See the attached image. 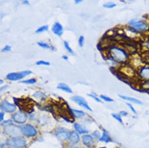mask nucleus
<instances>
[{
	"label": "nucleus",
	"mask_w": 149,
	"mask_h": 148,
	"mask_svg": "<svg viewBox=\"0 0 149 148\" xmlns=\"http://www.w3.org/2000/svg\"><path fill=\"white\" fill-rule=\"evenodd\" d=\"M111 59L116 62L125 64L130 59V55L127 50L120 46H112L109 50Z\"/></svg>",
	"instance_id": "1"
},
{
	"label": "nucleus",
	"mask_w": 149,
	"mask_h": 148,
	"mask_svg": "<svg viewBox=\"0 0 149 148\" xmlns=\"http://www.w3.org/2000/svg\"><path fill=\"white\" fill-rule=\"evenodd\" d=\"M128 25L136 33H144L149 31V22L146 19L134 18L128 22Z\"/></svg>",
	"instance_id": "2"
},
{
	"label": "nucleus",
	"mask_w": 149,
	"mask_h": 148,
	"mask_svg": "<svg viewBox=\"0 0 149 148\" xmlns=\"http://www.w3.org/2000/svg\"><path fill=\"white\" fill-rule=\"evenodd\" d=\"M136 77L141 82L149 81V64L139 67L136 71Z\"/></svg>",
	"instance_id": "3"
},
{
	"label": "nucleus",
	"mask_w": 149,
	"mask_h": 148,
	"mask_svg": "<svg viewBox=\"0 0 149 148\" xmlns=\"http://www.w3.org/2000/svg\"><path fill=\"white\" fill-rule=\"evenodd\" d=\"M32 72L27 70L19 72H11L6 76V79L10 81H17L21 80L31 74Z\"/></svg>",
	"instance_id": "4"
},
{
	"label": "nucleus",
	"mask_w": 149,
	"mask_h": 148,
	"mask_svg": "<svg viewBox=\"0 0 149 148\" xmlns=\"http://www.w3.org/2000/svg\"><path fill=\"white\" fill-rule=\"evenodd\" d=\"M4 132L7 135L11 136H17L22 133L20 127L13 124H8L6 125L4 128Z\"/></svg>",
	"instance_id": "5"
},
{
	"label": "nucleus",
	"mask_w": 149,
	"mask_h": 148,
	"mask_svg": "<svg viewBox=\"0 0 149 148\" xmlns=\"http://www.w3.org/2000/svg\"><path fill=\"white\" fill-rule=\"evenodd\" d=\"M22 133L28 137H33L37 134V131L35 128L30 124H26L20 127Z\"/></svg>",
	"instance_id": "6"
},
{
	"label": "nucleus",
	"mask_w": 149,
	"mask_h": 148,
	"mask_svg": "<svg viewBox=\"0 0 149 148\" xmlns=\"http://www.w3.org/2000/svg\"><path fill=\"white\" fill-rule=\"evenodd\" d=\"M11 144L16 148H22L26 146V141L24 138L21 136H15L10 140Z\"/></svg>",
	"instance_id": "7"
},
{
	"label": "nucleus",
	"mask_w": 149,
	"mask_h": 148,
	"mask_svg": "<svg viewBox=\"0 0 149 148\" xmlns=\"http://www.w3.org/2000/svg\"><path fill=\"white\" fill-rule=\"evenodd\" d=\"M71 100L75 102L76 103H77L78 105H79L80 106H81L90 111H93V110L91 109V107L89 106V105L88 104L86 100L83 98L78 96H76L72 97Z\"/></svg>",
	"instance_id": "8"
},
{
	"label": "nucleus",
	"mask_w": 149,
	"mask_h": 148,
	"mask_svg": "<svg viewBox=\"0 0 149 148\" xmlns=\"http://www.w3.org/2000/svg\"><path fill=\"white\" fill-rule=\"evenodd\" d=\"M70 134V133L68 132V131L63 128H58L56 131V135L59 139L61 140H64L69 139Z\"/></svg>",
	"instance_id": "9"
},
{
	"label": "nucleus",
	"mask_w": 149,
	"mask_h": 148,
	"mask_svg": "<svg viewBox=\"0 0 149 148\" xmlns=\"http://www.w3.org/2000/svg\"><path fill=\"white\" fill-rule=\"evenodd\" d=\"M1 109L3 111L7 113H13L16 110L17 107L14 104L4 100L1 104Z\"/></svg>",
	"instance_id": "10"
},
{
	"label": "nucleus",
	"mask_w": 149,
	"mask_h": 148,
	"mask_svg": "<svg viewBox=\"0 0 149 148\" xmlns=\"http://www.w3.org/2000/svg\"><path fill=\"white\" fill-rule=\"evenodd\" d=\"M13 120L18 124H24L27 120V116L22 112H18L14 114Z\"/></svg>",
	"instance_id": "11"
},
{
	"label": "nucleus",
	"mask_w": 149,
	"mask_h": 148,
	"mask_svg": "<svg viewBox=\"0 0 149 148\" xmlns=\"http://www.w3.org/2000/svg\"><path fill=\"white\" fill-rule=\"evenodd\" d=\"M52 32L56 36L61 37L63 34V27L59 22H55L52 28Z\"/></svg>",
	"instance_id": "12"
},
{
	"label": "nucleus",
	"mask_w": 149,
	"mask_h": 148,
	"mask_svg": "<svg viewBox=\"0 0 149 148\" xmlns=\"http://www.w3.org/2000/svg\"><path fill=\"white\" fill-rule=\"evenodd\" d=\"M119 96L120 98H121L123 100L129 101L131 103H134V104H136L142 105L143 104V103L141 100H139L136 98H134L129 97V96H124V95H119Z\"/></svg>",
	"instance_id": "13"
},
{
	"label": "nucleus",
	"mask_w": 149,
	"mask_h": 148,
	"mask_svg": "<svg viewBox=\"0 0 149 148\" xmlns=\"http://www.w3.org/2000/svg\"><path fill=\"white\" fill-rule=\"evenodd\" d=\"M82 141L86 146H90L94 143V139L90 135H85L82 137Z\"/></svg>",
	"instance_id": "14"
},
{
	"label": "nucleus",
	"mask_w": 149,
	"mask_h": 148,
	"mask_svg": "<svg viewBox=\"0 0 149 148\" xmlns=\"http://www.w3.org/2000/svg\"><path fill=\"white\" fill-rule=\"evenodd\" d=\"M69 139H70V142L72 143L75 144V143H77V142H79L80 136L76 132L72 131V132H70V136H69Z\"/></svg>",
	"instance_id": "15"
},
{
	"label": "nucleus",
	"mask_w": 149,
	"mask_h": 148,
	"mask_svg": "<svg viewBox=\"0 0 149 148\" xmlns=\"http://www.w3.org/2000/svg\"><path fill=\"white\" fill-rule=\"evenodd\" d=\"M57 88L58 89L61 90V91H64V92H65L67 93H72V91L71 89L67 85H66L65 84H64V83H60L57 85Z\"/></svg>",
	"instance_id": "16"
},
{
	"label": "nucleus",
	"mask_w": 149,
	"mask_h": 148,
	"mask_svg": "<svg viewBox=\"0 0 149 148\" xmlns=\"http://www.w3.org/2000/svg\"><path fill=\"white\" fill-rule=\"evenodd\" d=\"M100 140L104 142H109L112 141V139L108 133L106 131H104L102 136L100 138Z\"/></svg>",
	"instance_id": "17"
},
{
	"label": "nucleus",
	"mask_w": 149,
	"mask_h": 148,
	"mask_svg": "<svg viewBox=\"0 0 149 148\" xmlns=\"http://www.w3.org/2000/svg\"><path fill=\"white\" fill-rule=\"evenodd\" d=\"M141 47L144 51L149 53V37L147 38L142 41Z\"/></svg>",
	"instance_id": "18"
},
{
	"label": "nucleus",
	"mask_w": 149,
	"mask_h": 148,
	"mask_svg": "<svg viewBox=\"0 0 149 148\" xmlns=\"http://www.w3.org/2000/svg\"><path fill=\"white\" fill-rule=\"evenodd\" d=\"M74 128H75L76 131L80 133V134H83V133H86L88 132V131L84 128H83L81 125L79 124H74Z\"/></svg>",
	"instance_id": "19"
},
{
	"label": "nucleus",
	"mask_w": 149,
	"mask_h": 148,
	"mask_svg": "<svg viewBox=\"0 0 149 148\" xmlns=\"http://www.w3.org/2000/svg\"><path fill=\"white\" fill-rule=\"evenodd\" d=\"M71 112L74 114V115L77 118H82L84 116L85 113L83 111L77 110H71Z\"/></svg>",
	"instance_id": "20"
},
{
	"label": "nucleus",
	"mask_w": 149,
	"mask_h": 148,
	"mask_svg": "<svg viewBox=\"0 0 149 148\" xmlns=\"http://www.w3.org/2000/svg\"><path fill=\"white\" fill-rule=\"evenodd\" d=\"M116 4L113 2H108L103 5V7L107 9H112L116 7Z\"/></svg>",
	"instance_id": "21"
},
{
	"label": "nucleus",
	"mask_w": 149,
	"mask_h": 148,
	"mask_svg": "<svg viewBox=\"0 0 149 148\" xmlns=\"http://www.w3.org/2000/svg\"><path fill=\"white\" fill-rule=\"evenodd\" d=\"M49 29V26L48 25H43L40 27H39L36 30V33H41L47 31Z\"/></svg>",
	"instance_id": "22"
},
{
	"label": "nucleus",
	"mask_w": 149,
	"mask_h": 148,
	"mask_svg": "<svg viewBox=\"0 0 149 148\" xmlns=\"http://www.w3.org/2000/svg\"><path fill=\"white\" fill-rule=\"evenodd\" d=\"M140 88L144 91H149V81L140 83Z\"/></svg>",
	"instance_id": "23"
},
{
	"label": "nucleus",
	"mask_w": 149,
	"mask_h": 148,
	"mask_svg": "<svg viewBox=\"0 0 149 148\" xmlns=\"http://www.w3.org/2000/svg\"><path fill=\"white\" fill-rule=\"evenodd\" d=\"M38 45L40 47H42L43 48H46V49H51L52 48V47L49 44H48L46 43L42 42V41H39L38 43Z\"/></svg>",
	"instance_id": "24"
},
{
	"label": "nucleus",
	"mask_w": 149,
	"mask_h": 148,
	"mask_svg": "<svg viewBox=\"0 0 149 148\" xmlns=\"http://www.w3.org/2000/svg\"><path fill=\"white\" fill-rule=\"evenodd\" d=\"M64 46L65 47V48L66 49V50L70 53V54H74V51L72 50V49L71 48V47L70 46L69 43L67 41H64Z\"/></svg>",
	"instance_id": "25"
},
{
	"label": "nucleus",
	"mask_w": 149,
	"mask_h": 148,
	"mask_svg": "<svg viewBox=\"0 0 149 148\" xmlns=\"http://www.w3.org/2000/svg\"><path fill=\"white\" fill-rule=\"evenodd\" d=\"M36 82V80L35 78H31V79L24 80L21 82V83L25 84H34Z\"/></svg>",
	"instance_id": "26"
},
{
	"label": "nucleus",
	"mask_w": 149,
	"mask_h": 148,
	"mask_svg": "<svg viewBox=\"0 0 149 148\" xmlns=\"http://www.w3.org/2000/svg\"><path fill=\"white\" fill-rule=\"evenodd\" d=\"M112 116L116 120H117L118 122H120V123H123V120H122V116H121L119 114L113 113V114H112Z\"/></svg>",
	"instance_id": "27"
},
{
	"label": "nucleus",
	"mask_w": 149,
	"mask_h": 148,
	"mask_svg": "<svg viewBox=\"0 0 149 148\" xmlns=\"http://www.w3.org/2000/svg\"><path fill=\"white\" fill-rule=\"evenodd\" d=\"M36 64L37 65H45V66H49L50 65L49 62L45 61L44 60H39L36 62Z\"/></svg>",
	"instance_id": "28"
},
{
	"label": "nucleus",
	"mask_w": 149,
	"mask_h": 148,
	"mask_svg": "<svg viewBox=\"0 0 149 148\" xmlns=\"http://www.w3.org/2000/svg\"><path fill=\"white\" fill-rule=\"evenodd\" d=\"M100 98L102 99H103L105 102H113V100L112 98H109L108 96H106L103 95H101Z\"/></svg>",
	"instance_id": "29"
},
{
	"label": "nucleus",
	"mask_w": 149,
	"mask_h": 148,
	"mask_svg": "<svg viewBox=\"0 0 149 148\" xmlns=\"http://www.w3.org/2000/svg\"><path fill=\"white\" fill-rule=\"evenodd\" d=\"M84 40H85V39H84V37L83 36H80L79 37L78 42H79V45L80 47H83L84 44Z\"/></svg>",
	"instance_id": "30"
},
{
	"label": "nucleus",
	"mask_w": 149,
	"mask_h": 148,
	"mask_svg": "<svg viewBox=\"0 0 149 148\" xmlns=\"http://www.w3.org/2000/svg\"><path fill=\"white\" fill-rule=\"evenodd\" d=\"M33 96L37 99H42V98H44L45 95L42 92H36L35 94H33Z\"/></svg>",
	"instance_id": "31"
},
{
	"label": "nucleus",
	"mask_w": 149,
	"mask_h": 148,
	"mask_svg": "<svg viewBox=\"0 0 149 148\" xmlns=\"http://www.w3.org/2000/svg\"><path fill=\"white\" fill-rule=\"evenodd\" d=\"M11 50V47L9 45H6V46H4V47L1 50V52L2 53H7V52H9Z\"/></svg>",
	"instance_id": "32"
},
{
	"label": "nucleus",
	"mask_w": 149,
	"mask_h": 148,
	"mask_svg": "<svg viewBox=\"0 0 149 148\" xmlns=\"http://www.w3.org/2000/svg\"><path fill=\"white\" fill-rule=\"evenodd\" d=\"M126 104H127V106L129 107V108L130 109V110H131V111H132L133 113H134V114H137V111H136V109H134V107L133 106V105H132L131 103H127Z\"/></svg>",
	"instance_id": "33"
},
{
	"label": "nucleus",
	"mask_w": 149,
	"mask_h": 148,
	"mask_svg": "<svg viewBox=\"0 0 149 148\" xmlns=\"http://www.w3.org/2000/svg\"><path fill=\"white\" fill-rule=\"evenodd\" d=\"M90 98H91L92 99H94L96 102H99V103H101V100L100 99H98L97 96H95L94 95H93V94H88V95Z\"/></svg>",
	"instance_id": "34"
},
{
	"label": "nucleus",
	"mask_w": 149,
	"mask_h": 148,
	"mask_svg": "<svg viewBox=\"0 0 149 148\" xmlns=\"http://www.w3.org/2000/svg\"><path fill=\"white\" fill-rule=\"evenodd\" d=\"M93 135L97 138H100L101 136V133L98 131H95V132H94Z\"/></svg>",
	"instance_id": "35"
},
{
	"label": "nucleus",
	"mask_w": 149,
	"mask_h": 148,
	"mask_svg": "<svg viewBox=\"0 0 149 148\" xmlns=\"http://www.w3.org/2000/svg\"><path fill=\"white\" fill-rule=\"evenodd\" d=\"M119 114H120L122 117H123V116H126V115H127L128 113H127L126 111H121L119 113Z\"/></svg>",
	"instance_id": "36"
},
{
	"label": "nucleus",
	"mask_w": 149,
	"mask_h": 148,
	"mask_svg": "<svg viewBox=\"0 0 149 148\" xmlns=\"http://www.w3.org/2000/svg\"><path fill=\"white\" fill-rule=\"evenodd\" d=\"M22 4L25 6H29L30 4L28 0H24V1H22Z\"/></svg>",
	"instance_id": "37"
},
{
	"label": "nucleus",
	"mask_w": 149,
	"mask_h": 148,
	"mask_svg": "<svg viewBox=\"0 0 149 148\" xmlns=\"http://www.w3.org/2000/svg\"><path fill=\"white\" fill-rule=\"evenodd\" d=\"M12 122V121L11 120H7V121H6V122H4L3 124H2L1 125L3 126V125H5V126H6V125H8V123L9 124V123H11Z\"/></svg>",
	"instance_id": "38"
},
{
	"label": "nucleus",
	"mask_w": 149,
	"mask_h": 148,
	"mask_svg": "<svg viewBox=\"0 0 149 148\" xmlns=\"http://www.w3.org/2000/svg\"><path fill=\"white\" fill-rule=\"evenodd\" d=\"M4 113H1V117H0V120H1V121H2L4 120Z\"/></svg>",
	"instance_id": "39"
},
{
	"label": "nucleus",
	"mask_w": 149,
	"mask_h": 148,
	"mask_svg": "<svg viewBox=\"0 0 149 148\" xmlns=\"http://www.w3.org/2000/svg\"><path fill=\"white\" fill-rule=\"evenodd\" d=\"M84 0H75V3L76 4H80L81 2H83Z\"/></svg>",
	"instance_id": "40"
},
{
	"label": "nucleus",
	"mask_w": 149,
	"mask_h": 148,
	"mask_svg": "<svg viewBox=\"0 0 149 148\" xmlns=\"http://www.w3.org/2000/svg\"><path fill=\"white\" fill-rule=\"evenodd\" d=\"M62 58H63V59L67 61V60H68V57L67 55H63V56H62Z\"/></svg>",
	"instance_id": "41"
},
{
	"label": "nucleus",
	"mask_w": 149,
	"mask_h": 148,
	"mask_svg": "<svg viewBox=\"0 0 149 148\" xmlns=\"http://www.w3.org/2000/svg\"><path fill=\"white\" fill-rule=\"evenodd\" d=\"M127 1H130V2H132V1H136V0H127Z\"/></svg>",
	"instance_id": "42"
},
{
	"label": "nucleus",
	"mask_w": 149,
	"mask_h": 148,
	"mask_svg": "<svg viewBox=\"0 0 149 148\" xmlns=\"http://www.w3.org/2000/svg\"><path fill=\"white\" fill-rule=\"evenodd\" d=\"M0 82H1V84H2L3 83V81L2 80H1V81H0Z\"/></svg>",
	"instance_id": "43"
},
{
	"label": "nucleus",
	"mask_w": 149,
	"mask_h": 148,
	"mask_svg": "<svg viewBox=\"0 0 149 148\" xmlns=\"http://www.w3.org/2000/svg\"><path fill=\"white\" fill-rule=\"evenodd\" d=\"M99 148H107V147H99Z\"/></svg>",
	"instance_id": "44"
},
{
	"label": "nucleus",
	"mask_w": 149,
	"mask_h": 148,
	"mask_svg": "<svg viewBox=\"0 0 149 148\" xmlns=\"http://www.w3.org/2000/svg\"><path fill=\"white\" fill-rule=\"evenodd\" d=\"M75 148H83V147H76Z\"/></svg>",
	"instance_id": "45"
},
{
	"label": "nucleus",
	"mask_w": 149,
	"mask_h": 148,
	"mask_svg": "<svg viewBox=\"0 0 149 148\" xmlns=\"http://www.w3.org/2000/svg\"><path fill=\"white\" fill-rule=\"evenodd\" d=\"M1 148H6V147H1Z\"/></svg>",
	"instance_id": "46"
},
{
	"label": "nucleus",
	"mask_w": 149,
	"mask_h": 148,
	"mask_svg": "<svg viewBox=\"0 0 149 148\" xmlns=\"http://www.w3.org/2000/svg\"><path fill=\"white\" fill-rule=\"evenodd\" d=\"M148 124H149V122H148Z\"/></svg>",
	"instance_id": "47"
}]
</instances>
